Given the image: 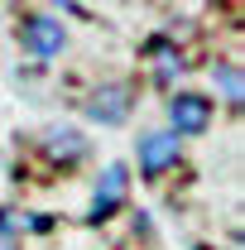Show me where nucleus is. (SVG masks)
Segmentation results:
<instances>
[{"mask_svg":"<svg viewBox=\"0 0 245 250\" xmlns=\"http://www.w3.org/2000/svg\"><path fill=\"white\" fill-rule=\"evenodd\" d=\"M20 39H24L29 58L53 62L62 48H67V24L53 20V15H29V20H24V29H20Z\"/></svg>","mask_w":245,"mask_h":250,"instance_id":"1","label":"nucleus"},{"mask_svg":"<svg viewBox=\"0 0 245 250\" xmlns=\"http://www.w3.org/2000/svg\"><path fill=\"white\" fill-rule=\"evenodd\" d=\"M183 154V140L173 135V130H149V135H140V145H135V159H140V173L144 178H159L163 168H173Z\"/></svg>","mask_w":245,"mask_h":250,"instance_id":"2","label":"nucleus"},{"mask_svg":"<svg viewBox=\"0 0 245 250\" xmlns=\"http://www.w3.org/2000/svg\"><path fill=\"white\" fill-rule=\"evenodd\" d=\"M168 121H173V135H202L212 125V101L202 92H178L168 101Z\"/></svg>","mask_w":245,"mask_h":250,"instance_id":"3","label":"nucleus"},{"mask_svg":"<svg viewBox=\"0 0 245 250\" xmlns=\"http://www.w3.org/2000/svg\"><path fill=\"white\" fill-rule=\"evenodd\" d=\"M87 116H92L96 125H121L125 116H130V92H125L121 82H116V87H101V92L87 101Z\"/></svg>","mask_w":245,"mask_h":250,"instance_id":"4","label":"nucleus"},{"mask_svg":"<svg viewBox=\"0 0 245 250\" xmlns=\"http://www.w3.org/2000/svg\"><path fill=\"white\" fill-rule=\"evenodd\" d=\"M125 188H130V173H125V164H111V168H106V178L96 183L92 217H106V212H116V207L125 202Z\"/></svg>","mask_w":245,"mask_h":250,"instance_id":"5","label":"nucleus"},{"mask_svg":"<svg viewBox=\"0 0 245 250\" xmlns=\"http://www.w3.org/2000/svg\"><path fill=\"white\" fill-rule=\"evenodd\" d=\"M48 154L53 159H82L87 154V140H82V135H77V130H48Z\"/></svg>","mask_w":245,"mask_h":250,"instance_id":"6","label":"nucleus"},{"mask_svg":"<svg viewBox=\"0 0 245 250\" xmlns=\"http://www.w3.org/2000/svg\"><path fill=\"white\" fill-rule=\"evenodd\" d=\"M216 87L226 92V101H241V96H245L241 67H236V62H216Z\"/></svg>","mask_w":245,"mask_h":250,"instance_id":"7","label":"nucleus"},{"mask_svg":"<svg viewBox=\"0 0 245 250\" xmlns=\"http://www.w3.org/2000/svg\"><path fill=\"white\" fill-rule=\"evenodd\" d=\"M0 250H20V246H15V236H10V231H0Z\"/></svg>","mask_w":245,"mask_h":250,"instance_id":"8","label":"nucleus"},{"mask_svg":"<svg viewBox=\"0 0 245 250\" xmlns=\"http://www.w3.org/2000/svg\"><path fill=\"white\" fill-rule=\"evenodd\" d=\"M53 5H62V10H77V5H72V0H53Z\"/></svg>","mask_w":245,"mask_h":250,"instance_id":"9","label":"nucleus"}]
</instances>
